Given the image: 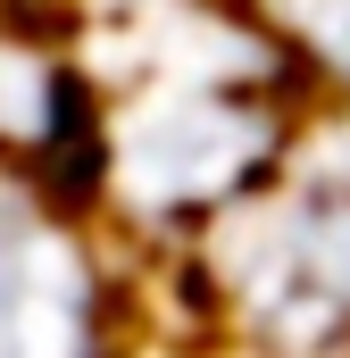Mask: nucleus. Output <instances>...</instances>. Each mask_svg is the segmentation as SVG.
<instances>
[{"mask_svg":"<svg viewBox=\"0 0 350 358\" xmlns=\"http://www.w3.org/2000/svg\"><path fill=\"white\" fill-rule=\"evenodd\" d=\"M209 234V292L259 358H350V159H292Z\"/></svg>","mask_w":350,"mask_h":358,"instance_id":"1","label":"nucleus"}]
</instances>
